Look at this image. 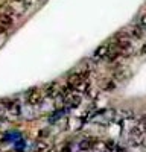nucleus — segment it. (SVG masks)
Returning a JSON list of instances; mask_svg holds the SVG:
<instances>
[{
	"instance_id": "12",
	"label": "nucleus",
	"mask_w": 146,
	"mask_h": 152,
	"mask_svg": "<svg viewBox=\"0 0 146 152\" xmlns=\"http://www.w3.org/2000/svg\"><path fill=\"white\" fill-rule=\"evenodd\" d=\"M116 88V81L111 79V81H107V84H104V90L105 91H111Z\"/></svg>"
},
{
	"instance_id": "4",
	"label": "nucleus",
	"mask_w": 146,
	"mask_h": 152,
	"mask_svg": "<svg viewBox=\"0 0 146 152\" xmlns=\"http://www.w3.org/2000/svg\"><path fill=\"white\" fill-rule=\"evenodd\" d=\"M131 76V72H129V69H126V67H122V69H117L116 72H114V78L117 79V81H125V79H128Z\"/></svg>"
},
{
	"instance_id": "16",
	"label": "nucleus",
	"mask_w": 146,
	"mask_h": 152,
	"mask_svg": "<svg viewBox=\"0 0 146 152\" xmlns=\"http://www.w3.org/2000/svg\"><path fill=\"white\" fill-rule=\"evenodd\" d=\"M142 53H146V43H145V46H143V49H142Z\"/></svg>"
},
{
	"instance_id": "9",
	"label": "nucleus",
	"mask_w": 146,
	"mask_h": 152,
	"mask_svg": "<svg viewBox=\"0 0 146 152\" xmlns=\"http://www.w3.org/2000/svg\"><path fill=\"white\" fill-rule=\"evenodd\" d=\"M47 149H49V145L44 140H38L34 145V152H46Z\"/></svg>"
},
{
	"instance_id": "14",
	"label": "nucleus",
	"mask_w": 146,
	"mask_h": 152,
	"mask_svg": "<svg viewBox=\"0 0 146 152\" xmlns=\"http://www.w3.org/2000/svg\"><path fill=\"white\" fill-rule=\"evenodd\" d=\"M142 146H143V148H145V151H146V137L142 140Z\"/></svg>"
},
{
	"instance_id": "13",
	"label": "nucleus",
	"mask_w": 146,
	"mask_h": 152,
	"mask_svg": "<svg viewBox=\"0 0 146 152\" xmlns=\"http://www.w3.org/2000/svg\"><path fill=\"white\" fill-rule=\"evenodd\" d=\"M139 26L143 29V32H146V14H143L140 17V23H139Z\"/></svg>"
},
{
	"instance_id": "11",
	"label": "nucleus",
	"mask_w": 146,
	"mask_h": 152,
	"mask_svg": "<svg viewBox=\"0 0 146 152\" xmlns=\"http://www.w3.org/2000/svg\"><path fill=\"white\" fill-rule=\"evenodd\" d=\"M9 114L12 117H18L20 114H21V108H20V105H17V104H14L11 108H9Z\"/></svg>"
},
{
	"instance_id": "3",
	"label": "nucleus",
	"mask_w": 146,
	"mask_h": 152,
	"mask_svg": "<svg viewBox=\"0 0 146 152\" xmlns=\"http://www.w3.org/2000/svg\"><path fill=\"white\" fill-rule=\"evenodd\" d=\"M126 35H128L129 38H134V40H140V38H143L145 32H143V29L137 24V26H131V28L128 29Z\"/></svg>"
},
{
	"instance_id": "2",
	"label": "nucleus",
	"mask_w": 146,
	"mask_h": 152,
	"mask_svg": "<svg viewBox=\"0 0 146 152\" xmlns=\"http://www.w3.org/2000/svg\"><path fill=\"white\" fill-rule=\"evenodd\" d=\"M61 90H63V88H59L56 82H52L50 85H47V87H46V93H44V94H46L47 97H53V99H56V97L61 94Z\"/></svg>"
},
{
	"instance_id": "10",
	"label": "nucleus",
	"mask_w": 146,
	"mask_h": 152,
	"mask_svg": "<svg viewBox=\"0 0 146 152\" xmlns=\"http://www.w3.org/2000/svg\"><path fill=\"white\" fill-rule=\"evenodd\" d=\"M93 152H110V149L107 148L105 143H102V142H96L94 146H93Z\"/></svg>"
},
{
	"instance_id": "8",
	"label": "nucleus",
	"mask_w": 146,
	"mask_h": 152,
	"mask_svg": "<svg viewBox=\"0 0 146 152\" xmlns=\"http://www.w3.org/2000/svg\"><path fill=\"white\" fill-rule=\"evenodd\" d=\"M94 143H96L94 138H85V140H82V142L79 143V148H81L82 151H88V149H93Z\"/></svg>"
},
{
	"instance_id": "15",
	"label": "nucleus",
	"mask_w": 146,
	"mask_h": 152,
	"mask_svg": "<svg viewBox=\"0 0 146 152\" xmlns=\"http://www.w3.org/2000/svg\"><path fill=\"white\" fill-rule=\"evenodd\" d=\"M3 138H5V134H3V131H0V142H3Z\"/></svg>"
},
{
	"instance_id": "1",
	"label": "nucleus",
	"mask_w": 146,
	"mask_h": 152,
	"mask_svg": "<svg viewBox=\"0 0 146 152\" xmlns=\"http://www.w3.org/2000/svg\"><path fill=\"white\" fill-rule=\"evenodd\" d=\"M44 94L41 93V90H38V88H32V90L28 93V104L32 105V107H36L41 104Z\"/></svg>"
},
{
	"instance_id": "6",
	"label": "nucleus",
	"mask_w": 146,
	"mask_h": 152,
	"mask_svg": "<svg viewBox=\"0 0 146 152\" xmlns=\"http://www.w3.org/2000/svg\"><path fill=\"white\" fill-rule=\"evenodd\" d=\"M110 52V44H102L99 49L94 52V59H102V58H107Z\"/></svg>"
},
{
	"instance_id": "7",
	"label": "nucleus",
	"mask_w": 146,
	"mask_h": 152,
	"mask_svg": "<svg viewBox=\"0 0 146 152\" xmlns=\"http://www.w3.org/2000/svg\"><path fill=\"white\" fill-rule=\"evenodd\" d=\"M90 90V81L88 79H82L75 88H73V91L76 93H87Z\"/></svg>"
},
{
	"instance_id": "5",
	"label": "nucleus",
	"mask_w": 146,
	"mask_h": 152,
	"mask_svg": "<svg viewBox=\"0 0 146 152\" xmlns=\"http://www.w3.org/2000/svg\"><path fill=\"white\" fill-rule=\"evenodd\" d=\"M12 24H14V18H12V15H0V29L2 31L11 28Z\"/></svg>"
}]
</instances>
